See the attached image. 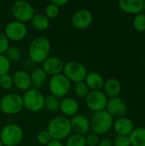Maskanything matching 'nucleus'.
Here are the masks:
<instances>
[{
	"instance_id": "1",
	"label": "nucleus",
	"mask_w": 145,
	"mask_h": 146,
	"mask_svg": "<svg viewBox=\"0 0 145 146\" xmlns=\"http://www.w3.org/2000/svg\"><path fill=\"white\" fill-rule=\"evenodd\" d=\"M50 52V43L45 37L39 36L32 39L28 48L30 59L36 63H43Z\"/></svg>"
},
{
	"instance_id": "2",
	"label": "nucleus",
	"mask_w": 145,
	"mask_h": 146,
	"mask_svg": "<svg viewBox=\"0 0 145 146\" xmlns=\"http://www.w3.org/2000/svg\"><path fill=\"white\" fill-rule=\"evenodd\" d=\"M47 131L52 139L59 141L64 139L72 131L70 120L66 116H56L49 122Z\"/></svg>"
},
{
	"instance_id": "3",
	"label": "nucleus",
	"mask_w": 145,
	"mask_h": 146,
	"mask_svg": "<svg viewBox=\"0 0 145 146\" xmlns=\"http://www.w3.org/2000/svg\"><path fill=\"white\" fill-rule=\"evenodd\" d=\"M113 124L114 118L106 110L95 112L90 121L91 129L93 131V133L98 136L109 132L113 127Z\"/></svg>"
},
{
	"instance_id": "4",
	"label": "nucleus",
	"mask_w": 145,
	"mask_h": 146,
	"mask_svg": "<svg viewBox=\"0 0 145 146\" xmlns=\"http://www.w3.org/2000/svg\"><path fill=\"white\" fill-rule=\"evenodd\" d=\"M23 139L22 128L14 123L4 126L0 132V140L4 146H17Z\"/></svg>"
},
{
	"instance_id": "5",
	"label": "nucleus",
	"mask_w": 145,
	"mask_h": 146,
	"mask_svg": "<svg viewBox=\"0 0 145 146\" xmlns=\"http://www.w3.org/2000/svg\"><path fill=\"white\" fill-rule=\"evenodd\" d=\"M24 108L22 97L16 93H9L4 95L0 100V110L7 115H15L20 113Z\"/></svg>"
},
{
	"instance_id": "6",
	"label": "nucleus",
	"mask_w": 145,
	"mask_h": 146,
	"mask_svg": "<svg viewBox=\"0 0 145 146\" xmlns=\"http://www.w3.org/2000/svg\"><path fill=\"white\" fill-rule=\"evenodd\" d=\"M23 105L32 112H38L44 107V96L39 90L29 89L22 97Z\"/></svg>"
},
{
	"instance_id": "7",
	"label": "nucleus",
	"mask_w": 145,
	"mask_h": 146,
	"mask_svg": "<svg viewBox=\"0 0 145 146\" xmlns=\"http://www.w3.org/2000/svg\"><path fill=\"white\" fill-rule=\"evenodd\" d=\"M49 88L50 94L56 98H62L66 96L71 89V82L62 74L51 76L49 82Z\"/></svg>"
},
{
	"instance_id": "8",
	"label": "nucleus",
	"mask_w": 145,
	"mask_h": 146,
	"mask_svg": "<svg viewBox=\"0 0 145 146\" xmlns=\"http://www.w3.org/2000/svg\"><path fill=\"white\" fill-rule=\"evenodd\" d=\"M63 74L69 80L76 83L85 81L87 75L86 68L80 62L76 61H70L64 65Z\"/></svg>"
},
{
	"instance_id": "9",
	"label": "nucleus",
	"mask_w": 145,
	"mask_h": 146,
	"mask_svg": "<svg viewBox=\"0 0 145 146\" xmlns=\"http://www.w3.org/2000/svg\"><path fill=\"white\" fill-rule=\"evenodd\" d=\"M13 16L16 21L22 23L31 21L35 15L34 9L31 3L24 0H19L13 3L11 8Z\"/></svg>"
},
{
	"instance_id": "10",
	"label": "nucleus",
	"mask_w": 145,
	"mask_h": 146,
	"mask_svg": "<svg viewBox=\"0 0 145 146\" xmlns=\"http://www.w3.org/2000/svg\"><path fill=\"white\" fill-rule=\"evenodd\" d=\"M107 103L108 98L102 91H90L85 97L87 107L94 112L105 110Z\"/></svg>"
},
{
	"instance_id": "11",
	"label": "nucleus",
	"mask_w": 145,
	"mask_h": 146,
	"mask_svg": "<svg viewBox=\"0 0 145 146\" xmlns=\"http://www.w3.org/2000/svg\"><path fill=\"white\" fill-rule=\"evenodd\" d=\"M27 33L26 27L24 23L18 21H12L9 22L4 29V35L9 40L20 41L23 39Z\"/></svg>"
},
{
	"instance_id": "12",
	"label": "nucleus",
	"mask_w": 145,
	"mask_h": 146,
	"mask_svg": "<svg viewBox=\"0 0 145 146\" xmlns=\"http://www.w3.org/2000/svg\"><path fill=\"white\" fill-rule=\"evenodd\" d=\"M127 104L126 101L121 98V97L109 98L108 99L107 106L105 110L114 118H120L125 116V115L127 113Z\"/></svg>"
},
{
	"instance_id": "13",
	"label": "nucleus",
	"mask_w": 145,
	"mask_h": 146,
	"mask_svg": "<svg viewBox=\"0 0 145 146\" xmlns=\"http://www.w3.org/2000/svg\"><path fill=\"white\" fill-rule=\"evenodd\" d=\"M71 21L72 25L76 29H85L91 25L93 15L88 9H79L73 15Z\"/></svg>"
},
{
	"instance_id": "14",
	"label": "nucleus",
	"mask_w": 145,
	"mask_h": 146,
	"mask_svg": "<svg viewBox=\"0 0 145 146\" xmlns=\"http://www.w3.org/2000/svg\"><path fill=\"white\" fill-rule=\"evenodd\" d=\"M64 63L62 60L56 56H49L43 62V70L46 74H50L51 76L60 74L63 72Z\"/></svg>"
},
{
	"instance_id": "15",
	"label": "nucleus",
	"mask_w": 145,
	"mask_h": 146,
	"mask_svg": "<svg viewBox=\"0 0 145 146\" xmlns=\"http://www.w3.org/2000/svg\"><path fill=\"white\" fill-rule=\"evenodd\" d=\"M70 124L72 131H73L75 134L82 136L86 134L91 128L90 121L82 115H76L73 116V118L70 120Z\"/></svg>"
},
{
	"instance_id": "16",
	"label": "nucleus",
	"mask_w": 145,
	"mask_h": 146,
	"mask_svg": "<svg viewBox=\"0 0 145 146\" xmlns=\"http://www.w3.org/2000/svg\"><path fill=\"white\" fill-rule=\"evenodd\" d=\"M113 127L118 135L122 136H129L135 128L133 121L125 116L117 118L116 121H114Z\"/></svg>"
},
{
	"instance_id": "17",
	"label": "nucleus",
	"mask_w": 145,
	"mask_h": 146,
	"mask_svg": "<svg viewBox=\"0 0 145 146\" xmlns=\"http://www.w3.org/2000/svg\"><path fill=\"white\" fill-rule=\"evenodd\" d=\"M120 9L130 15H138L144 11V0H121L119 1Z\"/></svg>"
},
{
	"instance_id": "18",
	"label": "nucleus",
	"mask_w": 145,
	"mask_h": 146,
	"mask_svg": "<svg viewBox=\"0 0 145 146\" xmlns=\"http://www.w3.org/2000/svg\"><path fill=\"white\" fill-rule=\"evenodd\" d=\"M14 85L21 91H27L32 86L30 74L24 70H18L12 75Z\"/></svg>"
},
{
	"instance_id": "19",
	"label": "nucleus",
	"mask_w": 145,
	"mask_h": 146,
	"mask_svg": "<svg viewBox=\"0 0 145 146\" xmlns=\"http://www.w3.org/2000/svg\"><path fill=\"white\" fill-rule=\"evenodd\" d=\"M103 93L107 98H114L120 97L121 92V81L116 78H110L104 81L103 85Z\"/></svg>"
},
{
	"instance_id": "20",
	"label": "nucleus",
	"mask_w": 145,
	"mask_h": 146,
	"mask_svg": "<svg viewBox=\"0 0 145 146\" xmlns=\"http://www.w3.org/2000/svg\"><path fill=\"white\" fill-rule=\"evenodd\" d=\"M79 109L78 102L72 98H64L60 101V110L66 116H74Z\"/></svg>"
},
{
	"instance_id": "21",
	"label": "nucleus",
	"mask_w": 145,
	"mask_h": 146,
	"mask_svg": "<svg viewBox=\"0 0 145 146\" xmlns=\"http://www.w3.org/2000/svg\"><path fill=\"white\" fill-rule=\"evenodd\" d=\"M85 82L91 91H101L104 85V80L103 76L97 72L87 73Z\"/></svg>"
},
{
	"instance_id": "22",
	"label": "nucleus",
	"mask_w": 145,
	"mask_h": 146,
	"mask_svg": "<svg viewBox=\"0 0 145 146\" xmlns=\"http://www.w3.org/2000/svg\"><path fill=\"white\" fill-rule=\"evenodd\" d=\"M31 83L33 89L38 90L43 86L47 79V74L42 68H35L30 74Z\"/></svg>"
},
{
	"instance_id": "23",
	"label": "nucleus",
	"mask_w": 145,
	"mask_h": 146,
	"mask_svg": "<svg viewBox=\"0 0 145 146\" xmlns=\"http://www.w3.org/2000/svg\"><path fill=\"white\" fill-rule=\"evenodd\" d=\"M129 138L131 146H145V127H135Z\"/></svg>"
},
{
	"instance_id": "24",
	"label": "nucleus",
	"mask_w": 145,
	"mask_h": 146,
	"mask_svg": "<svg viewBox=\"0 0 145 146\" xmlns=\"http://www.w3.org/2000/svg\"><path fill=\"white\" fill-rule=\"evenodd\" d=\"M31 21L33 28L38 31H45L50 27V19L44 14L34 15Z\"/></svg>"
},
{
	"instance_id": "25",
	"label": "nucleus",
	"mask_w": 145,
	"mask_h": 146,
	"mask_svg": "<svg viewBox=\"0 0 145 146\" xmlns=\"http://www.w3.org/2000/svg\"><path fill=\"white\" fill-rule=\"evenodd\" d=\"M44 108L49 111L55 112L60 110V100L58 98L52 94H49L44 97Z\"/></svg>"
},
{
	"instance_id": "26",
	"label": "nucleus",
	"mask_w": 145,
	"mask_h": 146,
	"mask_svg": "<svg viewBox=\"0 0 145 146\" xmlns=\"http://www.w3.org/2000/svg\"><path fill=\"white\" fill-rule=\"evenodd\" d=\"M132 26L137 32L144 33L145 32V14L140 13L136 15L132 21Z\"/></svg>"
},
{
	"instance_id": "27",
	"label": "nucleus",
	"mask_w": 145,
	"mask_h": 146,
	"mask_svg": "<svg viewBox=\"0 0 145 146\" xmlns=\"http://www.w3.org/2000/svg\"><path fill=\"white\" fill-rule=\"evenodd\" d=\"M66 146H86L85 138V136L82 135L73 134L68 137L66 143Z\"/></svg>"
},
{
	"instance_id": "28",
	"label": "nucleus",
	"mask_w": 145,
	"mask_h": 146,
	"mask_svg": "<svg viewBox=\"0 0 145 146\" xmlns=\"http://www.w3.org/2000/svg\"><path fill=\"white\" fill-rule=\"evenodd\" d=\"M5 54L6 57L9 60V62H17L18 60H20L21 56V50L17 46H9Z\"/></svg>"
},
{
	"instance_id": "29",
	"label": "nucleus",
	"mask_w": 145,
	"mask_h": 146,
	"mask_svg": "<svg viewBox=\"0 0 145 146\" xmlns=\"http://www.w3.org/2000/svg\"><path fill=\"white\" fill-rule=\"evenodd\" d=\"M89 92H90V89L85 81L76 83L74 86V92L79 98H85V97L87 96Z\"/></svg>"
},
{
	"instance_id": "30",
	"label": "nucleus",
	"mask_w": 145,
	"mask_h": 146,
	"mask_svg": "<svg viewBox=\"0 0 145 146\" xmlns=\"http://www.w3.org/2000/svg\"><path fill=\"white\" fill-rule=\"evenodd\" d=\"M14 86L12 75L5 74L0 76V87L3 90H9Z\"/></svg>"
},
{
	"instance_id": "31",
	"label": "nucleus",
	"mask_w": 145,
	"mask_h": 146,
	"mask_svg": "<svg viewBox=\"0 0 145 146\" xmlns=\"http://www.w3.org/2000/svg\"><path fill=\"white\" fill-rule=\"evenodd\" d=\"M59 12H60L59 7H57L56 5H55L51 2L49 4H47L46 7H45V9H44V15L49 19L56 17L59 15Z\"/></svg>"
},
{
	"instance_id": "32",
	"label": "nucleus",
	"mask_w": 145,
	"mask_h": 146,
	"mask_svg": "<svg viewBox=\"0 0 145 146\" xmlns=\"http://www.w3.org/2000/svg\"><path fill=\"white\" fill-rule=\"evenodd\" d=\"M11 64L9 60L5 55H0V76L5 74H9Z\"/></svg>"
},
{
	"instance_id": "33",
	"label": "nucleus",
	"mask_w": 145,
	"mask_h": 146,
	"mask_svg": "<svg viewBox=\"0 0 145 146\" xmlns=\"http://www.w3.org/2000/svg\"><path fill=\"white\" fill-rule=\"evenodd\" d=\"M37 140H38V142L40 145H47L52 140V139H51L50 133H48V131L45 130V131H41V132L38 134V136H37Z\"/></svg>"
},
{
	"instance_id": "34",
	"label": "nucleus",
	"mask_w": 145,
	"mask_h": 146,
	"mask_svg": "<svg viewBox=\"0 0 145 146\" xmlns=\"http://www.w3.org/2000/svg\"><path fill=\"white\" fill-rule=\"evenodd\" d=\"M114 146H131V141L129 136L118 135L113 143Z\"/></svg>"
},
{
	"instance_id": "35",
	"label": "nucleus",
	"mask_w": 145,
	"mask_h": 146,
	"mask_svg": "<svg viewBox=\"0 0 145 146\" xmlns=\"http://www.w3.org/2000/svg\"><path fill=\"white\" fill-rule=\"evenodd\" d=\"M85 138V144L87 146H97L100 142V138L96 133H90Z\"/></svg>"
},
{
	"instance_id": "36",
	"label": "nucleus",
	"mask_w": 145,
	"mask_h": 146,
	"mask_svg": "<svg viewBox=\"0 0 145 146\" xmlns=\"http://www.w3.org/2000/svg\"><path fill=\"white\" fill-rule=\"evenodd\" d=\"M9 46V39L4 35V33H0V55L5 53Z\"/></svg>"
},
{
	"instance_id": "37",
	"label": "nucleus",
	"mask_w": 145,
	"mask_h": 146,
	"mask_svg": "<svg viewBox=\"0 0 145 146\" xmlns=\"http://www.w3.org/2000/svg\"><path fill=\"white\" fill-rule=\"evenodd\" d=\"M97 146H113V142L109 139H101Z\"/></svg>"
},
{
	"instance_id": "38",
	"label": "nucleus",
	"mask_w": 145,
	"mask_h": 146,
	"mask_svg": "<svg viewBox=\"0 0 145 146\" xmlns=\"http://www.w3.org/2000/svg\"><path fill=\"white\" fill-rule=\"evenodd\" d=\"M51 3H54L55 5H56L57 7H61V6L67 4L68 3V0H52Z\"/></svg>"
},
{
	"instance_id": "39",
	"label": "nucleus",
	"mask_w": 145,
	"mask_h": 146,
	"mask_svg": "<svg viewBox=\"0 0 145 146\" xmlns=\"http://www.w3.org/2000/svg\"><path fill=\"white\" fill-rule=\"evenodd\" d=\"M46 146H64L62 143H61V141H59V140H55V139H52L48 145Z\"/></svg>"
},
{
	"instance_id": "40",
	"label": "nucleus",
	"mask_w": 145,
	"mask_h": 146,
	"mask_svg": "<svg viewBox=\"0 0 145 146\" xmlns=\"http://www.w3.org/2000/svg\"><path fill=\"white\" fill-rule=\"evenodd\" d=\"M144 11H145V0L144 1Z\"/></svg>"
},
{
	"instance_id": "41",
	"label": "nucleus",
	"mask_w": 145,
	"mask_h": 146,
	"mask_svg": "<svg viewBox=\"0 0 145 146\" xmlns=\"http://www.w3.org/2000/svg\"><path fill=\"white\" fill-rule=\"evenodd\" d=\"M0 146H3V144H2V142H1V140H0Z\"/></svg>"
},
{
	"instance_id": "42",
	"label": "nucleus",
	"mask_w": 145,
	"mask_h": 146,
	"mask_svg": "<svg viewBox=\"0 0 145 146\" xmlns=\"http://www.w3.org/2000/svg\"><path fill=\"white\" fill-rule=\"evenodd\" d=\"M0 9H1V2H0Z\"/></svg>"
},
{
	"instance_id": "43",
	"label": "nucleus",
	"mask_w": 145,
	"mask_h": 146,
	"mask_svg": "<svg viewBox=\"0 0 145 146\" xmlns=\"http://www.w3.org/2000/svg\"><path fill=\"white\" fill-rule=\"evenodd\" d=\"M144 38H145V32H144Z\"/></svg>"
}]
</instances>
